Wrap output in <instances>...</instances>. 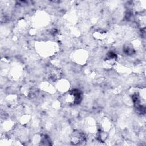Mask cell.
I'll use <instances>...</instances> for the list:
<instances>
[{
	"mask_svg": "<svg viewBox=\"0 0 146 146\" xmlns=\"http://www.w3.org/2000/svg\"><path fill=\"white\" fill-rule=\"evenodd\" d=\"M82 99V94L80 91L74 89L67 91L63 95L64 102L69 105L79 104Z\"/></svg>",
	"mask_w": 146,
	"mask_h": 146,
	"instance_id": "cell-1",
	"label": "cell"
},
{
	"mask_svg": "<svg viewBox=\"0 0 146 146\" xmlns=\"http://www.w3.org/2000/svg\"><path fill=\"white\" fill-rule=\"evenodd\" d=\"M86 137L84 133L79 131H74L71 135V142L74 145H79L84 142Z\"/></svg>",
	"mask_w": 146,
	"mask_h": 146,
	"instance_id": "cell-2",
	"label": "cell"
},
{
	"mask_svg": "<svg viewBox=\"0 0 146 146\" xmlns=\"http://www.w3.org/2000/svg\"><path fill=\"white\" fill-rule=\"evenodd\" d=\"M61 71L56 68H52L50 69V72L48 74L50 80L53 82H57L58 80H59L61 77Z\"/></svg>",
	"mask_w": 146,
	"mask_h": 146,
	"instance_id": "cell-3",
	"label": "cell"
},
{
	"mask_svg": "<svg viewBox=\"0 0 146 146\" xmlns=\"http://www.w3.org/2000/svg\"><path fill=\"white\" fill-rule=\"evenodd\" d=\"M57 87L59 90H60L62 92H67V90H68V86H69V83H68V82L61 81L59 79L58 82L57 81Z\"/></svg>",
	"mask_w": 146,
	"mask_h": 146,
	"instance_id": "cell-4",
	"label": "cell"
},
{
	"mask_svg": "<svg viewBox=\"0 0 146 146\" xmlns=\"http://www.w3.org/2000/svg\"><path fill=\"white\" fill-rule=\"evenodd\" d=\"M105 33L102 31H95V34H94V37L99 39H103L105 36ZM106 37V36H105Z\"/></svg>",
	"mask_w": 146,
	"mask_h": 146,
	"instance_id": "cell-5",
	"label": "cell"
}]
</instances>
